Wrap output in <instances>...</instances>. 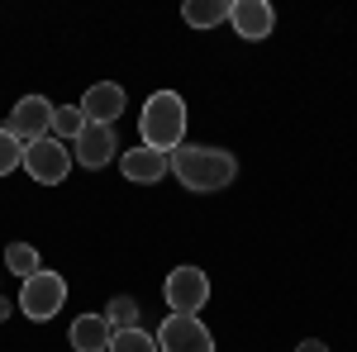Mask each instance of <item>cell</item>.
Listing matches in <instances>:
<instances>
[{"label":"cell","mask_w":357,"mask_h":352,"mask_svg":"<svg viewBox=\"0 0 357 352\" xmlns=\"http://www.w3.org/2000/svg\"><path fill=\"white\" fill-rule=\"evenodd\" d=\"M167 167H172V176L186 190H195V195L234 186V176H238V158L224 153V148H210V143H181L176 153H167Z\"/></svg>","instance_id":"obj_1"},{"label":"cell","mask_w":357,"mask_h":352,"mask_svg":"<svg viewBox=\"0 0 357 352\" xmlns=\"http://www.w3.org/2000/svg\"><path fill=\"white\" fill-rule=\"evenodd\" d=\"M138 134H143V148L153 153H176L186 143V100L176 91H153L138 114Z\"/></svg>","instance_id":"obj_2"},{"label":"cell","mask_w":357,"mask_h":352,"mask_svg":"<svg viewBox=\"0 0 357 352\" xmlns=\"http://www.w3.org/2000/svg\"><path fill=\"white\" fill-rule=\"evenodd\" d=\"M167 305H172V314H200L205 309V300H210V276L200 267H172L167 271V286H162Z\"/></svg>","instance_id":"obj_3"},{"label":"cell","mask_w":357,"mask_h":352,"mask_svg":"<svg viewBox=\"0 0 357 352\" xmlns=\"http://www.w3.org/2000/svg\"><path fill=\"white\" fill-rule=\"evenodd\" d=\"M24 171L38 181V186H62L67 171H72V153H67V143H57V138L24 143Z\"/></svg>","instance_id":"obj_4"},{"label":"cell","mask_w":357,"mask_h":352,"mask_svg":"<svg viewBox=\"0 0 357 352\" xmlns=\"http://www.w3.org/2000/svg\"><path fill=\"white\" fill-rule=\"evenodd\" d=\"M62 305H67V281H62L57 271H48V267L38 271V276H29L24 291H20V309H24L29 319H38V324L53 319Z\"/></svg>","instance_id":"obj_5"},{"label":"cell","mask_w":357,"mask_h":352,"mask_svg":"<svg viewBox=\"0 0 357 352\" xmlns=\"http://www.w3.org/2000/svg\"><path fill=\"white\" fill-rule=\"evenodd\" d=\"M158 352H215V333L195 314H167L158 328Z\"/></svg>","instance_id":"obj_6"},{"label":"cell","mask_w":357,"mask_h":352,"mask_svg":"<svg viewBox=\"0 0 357 352\" xmlns=\"http://www.w3.org/2000/svg\"><path fill=\"white\" fill-rule=\"evenodd\" d=\"M53 100L48 95H24L20 105L10 109V124H5V134H15L20 143H38V138H48L53 129Z\"/></svg>","instance_id":"obj_7"},{"label":"cell","mask_w":357,"mask_h":352,"mask_svg":"<svg viewBox=\"0 0 357 352\" xmlns=\"http://www.w3.org/2000/svg\"><path fill=\"white\" fill-rule=\"evenodd\" d=\"M229 24H234L238 38L262 43V38L276 29V10L267 5V0H234V5H229Z\"/></svg>","instance_id":"obj_8"},{"label":"cell","mask_w":357,"mask_h":352,"mask_svg":"<svg viewBox=\"0 0 357 352\" xmlns=\"http://www.w3.org/2000/svg\"><path fill=\"white\" fill-rule=\"evenodd\" d=\"M72 153H77V162L82 167H105L114 162V153H119V134H114V124H86L77 143H72Z\"/></svg>","instance_id":"obj_9"},{"label":"cell","mask_w":357,"mask_h":352,"mask_svg":"<svg viewBox=\"0 0 357 352\" xmlns=\"http://www.w3.org/2000/svg\"><path fill=\"white\" fill-rule=\"evenodd\" d=\"M119 171H124V181H134V186H158L167 171V153H153V148H129V153H119Z\"/></svg>","instance_id":"obj_10"},{"label":"cell","mask_w":357,"mask_h":352,"mask_svg":"<svg viewBox=\"0 0 357 352\" xmlns=\"http://www.w3.org/2000/svg\"><path fill=\"white\" fill-rule=\"evenodd\" d=\"M82 114H86V124H119V114H124V91L114 82L91 86L82 95Z\"/></svg>","instance_id":"obj_11"},{"label":"cell","mask_w":357,"mask_h":352,"mask_svg":"<svg viewBox=\"0 0 357 352\" xmlns=\"http://www.w3.org/2000/svg\"><path fill=\"white\" fill-rule=\"evenodd\" d=\"M110 338H114V328L105 314H82L77 324L67 328V343L77 352H110Z\"/></svg>","instance_id":"obj_12"},{"label":"cell","mask_w":357,"mask_h":352,"mask_svg":"<svg viewBox=\"0 0 357 352\" xmlns=\"http://www.w3.org/2000/svg\"><path fill=\"white\" fill-rule=\"evenodd\" d=\"M181 20L191 29H215L229 20V0H186L181 5Z\"/></svg>","instance_id":"obj_13"},{"label":"cell","mask_w":357,"mask_h":352,"mask_svg":"<svg viewBox=\"0 0 357 352\" xmlns=\"http://www.w3.org/2000/svg\"><path fill=\"white\" fill-rule=\"evenodd\" d=\"M5 271H15L20 281L38 276V271H43V262H38V247H33V243H10V247H5Z\"/></svg>","instance_id":"obj_14"},{"label":"cell","mask_w":357,"mask_h":352,"mask_svg":"<svg viewBox=\"0 0 357 352\" xmlns=\"http://www.w3.org/2000/svg\"><path fill=\"white\" fill-rule=\"evenodd\" d=\"M86 129V114L77 105H57L53 109V129H48V138H57V143H77V134Z\"/></svg>","instance_id":"obj_15"},{"label":"cell","mask_w":357,"mask_h":352,"mask_svg":"<svg viewBox=\"0 0 357 352\" xmlns=\"http://www.w3.org/2000/svg\"><path fill=\"white\" fill-rule=\"evenodd\" d=\"M110 352H158V338L143 328H119L110 338Z\"/></svg>","instance_id":"obj_16"},{"label":"cell","mask_w":357,"mask_h":352,"mask_svg":"<svg viewBox=\"0 0 357 352\" xmlns=\"http://www.w3.org/2000/svg\"><path fill=\"white\" fill-rule=\"evenodd\" d=\"M105 319H110V328L119 333V328H138V305L129 296H114L110 309H105Z\"/></svg>","instance_id":"obj_17"},{"label":"cell","mask_w":357,"mask_h":352,"mask_svg":"<svg viewBox=\"0 0 357 352\" xmlns=\"http://www.w3.org/2000/svg\"><path fill=\"white\" fill-rule=\"evenodd\" d=\"M15 167H24V143L0 129V176H10Z\"/></svg>","instance_id":"obj_18"},{"label":"cell","mask_w":357,"mask_h":352,"mask_svg":"<svg viewBox=\"0 0 357 352\" xmlns=\"http://www.w3.org/2000/svg\"><path fill=\"white\" fill-rule=\"evenodd\" d=\"M296 352H329V343H319V338H305Z\"/></svg>","instance_id":"obj_19"},{"label":"cell","mask_w":357,"mask_h":352,"mask_svg":"<svg viewBox=\"0 0 357 352\" xmlns=\"http://www.w3.org/2000/svg\"><path fill=\"white\" fill-rule=\"evenodd\" d=\"M5 314H10V300H5V296H0V319H5Z\"/></svg>","instance_id":"obj_20"}]
</instances>
